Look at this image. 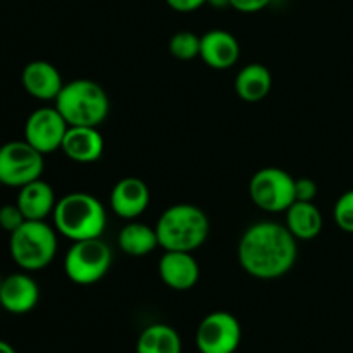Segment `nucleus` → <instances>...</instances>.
Returning <instances> with one entry per match:
<instances>
[{
  "mask_svg": "<svg viewBox=\"0 0 353 353\" xmlns=\"http://www.w3.org/2000/svg\"><path fill=\"white\" fill-rule=\"evenodd\" d=\"M54 228L71 241L102 238L107 226V210L97 196L85 192H72L55 203Z\"/></svg>",
  "mask_w": 353,
  "mask_h": 353,
  "instance_id": "obj_2",
  "label": "nucleus"
},
{
  "mask_svg": "<svg viewBox=\"0 0 353 353\" xmlns=\"http://www.w3.org/2000/svg\"><path fill=\"white\" fill-rule=\"evenodd\" d=\"M0 353H17V352L14 350L12 345H9L7 341L0 340Z\"/></svg>",
  "mask_w": 353,
  "mask_h": 353,
  "instance_id": "obj_29",
  "label": "nucleus"
},
{
  "mask_svg": "<svg viewBox=\"0 0 353 353\" xmlns=\"http://www.w3.org/2000/svg\"><path fill=\"white\" fill-rule=\"evenodd\" d=\"M169 52L178 61L200 57V37L192 31H178L169 40Z\"/></svg>",
  "mask_w": 353,
  "mask_h": 353,
  "instance_id": "obj_22",
  "label": "nucleus"
},
{
  "mask_svg": "<svg viewBox=\"0 0 353 353\" xmlns=\"http://www.w3.org/2000/svg\"><path fill=\"white\" fill-rule=\"evenodd\" d=\"M21 83L28 95L41 102H52L57 99L64 86L59 69L47 61L28 62L21 72Z\"/></svg>",
  "mask_w": 353,
  "mask_h": 353,
  "instance_id": "obj_14",
  "label": "nucleus"
},
{
  "mask_svg": "<svg viewBox=\"0 0 353 353\" xmlns=\"http://www.w3.org/2000/svg\"><path fill=\"white\" fill-rule=\"evenodd\" d=\"M103 148L105 141L97 126H69L61 150L72 162L93 164L102 157Z\"/></svg>",
  "mask_w": 353,
  "mask_h": 353,
  "instance_id": "obj_16",
  "label": "nucleus"
},
{
  "mask_svg": "<svg viewBox=\"0 0 353 353\" xmlns=\"http://www.w3.org/2000/svg\"><path fill=\"white\" fill-rule=\"evenodd\" d=\"M207 6L214 9H226V7H231V0H207Z\"/></svg>",
  "mask_w": 353,
  "mask_h": 353,
  "instance_id": "obj_28",
  "label": "nucleus"
},
{
  "mask_svg": "<svg viewBox=\"0 0 353 353\" xmlns=\"http://www.w3.org/2000/svg\"><path fill=\"white\" fill-rule=\"evenodd\" d=\"M333 219L345 233L353 234V188L340 195L333 209Z\"/></svg>",
  "mask_w": 353,
  "mask_h": 353,
  "instance_id": "obj_23",
  "label": "nucleus"
},
{
  "mask_svg": "<svg viewBox=\"0 0 353 353\" xmlns=\"http://www.w3.org/2000/svg\"><path fill=\"white\" fill-rule=\"evenodd\" d=\"M9 252L23 271H40L57 255V231L47 221H24L9 234Z\"/></svg>",
  "mask_w": 353,
  "mask_h": 353,
  "instance_id": "obj_5",
  "label": "nucleus"
},
{
  "mask_svg": "<svg viewBox=\"0 0 353 353\" xmlns=\"http://www.w3.org/2000/svg\"><path fill=\"white\" fill-rule=\"evenodd\" d=\"M43 157L26 140L7 141L0 147V183L10 188H21L40 179L45 169Z\"/></svg>",
  "mask_w": 353,
  "mask_h": 353,
  "instance_id": "obj_8",
  "label": "nucleus"
},
{
  "mask_svg": "<svg viewBox=\"0 0 353 353\" xmlns=\"http://www.w3.org/2000/svg\"><path fill=\"white\" fill-rule=\"evenodd\" d=\"M40 302L38 283L24 272H14L2 278L0 285V307L14 316L31 312Z\"/></svg>",
  "mask_w": 353,
  "mask_h": 353,
  "instance_id": "obj_11",
  "label": "nucleus"
},
{
  "mask_svg": "<svg viewBox=\"0 0 353 353\" xmlns=\"http://www.w3.org/2000/svg\"><path fill=\"white\" fill-rule=\"evenodd\" d=\"M285 226L296 240L309 241L321 234L324 226L323 214L314 202L296 200L285 212Z\"/></svg>",
  "mask_w": 353,
  "mask_h": 353,
  "instance_id": "obj_18",
  "label": "nucleus"
},
{
  "mask_svg": "<svg viewBox=\"0 0 353 353\" xmlns=\"http://www.w3.org/2000/svg\"><path fill=\"white\" fill-rule=\"evenodd\" d=\"M26 217L21 212L17 203H6L0 207V228L7 233H14L19 226H23Z\"/></svg>",
  "mask_w": 353,
  "mask_h": 353,
  "instance_id": "obj_24",
  "label": "nucleus"
},
{
  "mask_svg": "<svg viewBox=\"0 0 353 353\" xmlns=\"http://www.w3.org/2000/svg\"><path fill=\"white\" fill-rule=\"evenodd\" d=\"M54 103L69 126L99 128L110 110V100L105 90L93 79L86 78L64 83Z\"/></svg>",
  "mask_w": 353,
  "mask_h": 353,
  "instance_id": "obj_4",
  "label": "nucleus"
},
{
  "mask_svg": "<svg viewBox=\"0 0 353 353\" xmlns=\"http://www.w3.org/2000/svg\"><path fill=\"white\" fill-rule=\"evenodd\" d=\"M183 341L178 331L168 324H150L141 331L137 353H181Z\"/></svg>",
  "mask_w": 353,
  "mask_h": 353,
  "instance_id": "obj_21",
  "label": "nucleus"
},
{
  "mask_svg": "<svg viewBox=\"0 0 353 353\" xmlns=\"http://www.w3.org/2000/svg\"><path fill=\"white\" fill-rule=\"evenodd\" d=\"M0 285H2V278H0Z\"/></svg>",
  "mask_w": 353,
  "mask_h": 353,
  "instance_id": "obj_30",
  "label": "nucleus"
},
{
  "mask_svg": "<svg viewBox=\"0 0 353 353\" xmlns=\"http://www.w3.org/2000/svg\"><path fill=\"white\" fill-rule=\"evenodd\" d=\"M248 193L254 205L264 212H286L296 202L295 178L281 168H262L252 176Z\"/></svg>",
  "mask_w": 353,
  "mask_h": 353,
  "instance_id": "obj_7",
  "label": "nucleus"
},
{
  "mask_svg": "<svg viewBox=\"0 0 353 353\" xmlns=\"http://www.w3.org/2000/svg\"><path fill=\"white\" fill-rule=\"evenodd\" d=\"M16 203L26 221H47V217L54 214L57 199L54 188L40 178L21 186Z\"/></svg>",
  "mask_w": 353,
  "mask_h": 353,
  "instance_id": "obj_17",
  "label": "nucleus"
},
{
  "mask_svg": "<svg viewBox=\"0 0 353 353\" xmlns=\"http://www.w3.org/2000/svg\"><path fill=\"white\" fill-rule=\"evenodd\" d=\"M272 0H231V7L238 12L243 14H255L264 10Z\"/></svg>",
  "mask_w": 353,
  "mask_h": 353,
  "instance_id": "obj_26",
  "label": "nucleus"
},
{
  "mask_svg": "<svg viewBox=\"0 0 353 353\" xmlns=\"http://www.w3.org/2000/svg\"><path fill=\"white\" fill-rule=\"evenodd\" d=\"M195 341L200 353H234L241 341L240 321L226 310L210 312L200 321Z\"/></svg>",
  "mask_w": 353,
  "mask_h": 353,
  "instance_id": "obj_9",
  "label": "nucleus"
},
{
  "mask_svg": "<svg viewBox=\"0 0 353 353\" xmlns=\"http://www.w3.org/2000/svg\"><path fill=\"white\" fill-rule=\"evenodd\" d=\"M117 245L124 254L131 255V257H145L157 247H161L155 226L152 228L145 223H138V221H130L119 231Z\"/></svg>",
  "mask_w": 353,
  "mask_h": 353,
  "instance_id": "obj_20",
  "label": "nucleus"
},
{
  "mask_svg": "<svg viewBox=\"0 0 353 353\" xmlns=\"http://www.w3.org/2000/svg\"><path fill=\"white\" fill-rule=\"evenodd\" d=\"M150 203V190L147 183L134 176L119 179L110 192V209L117 217L134 221L147 210Z\"/></svg>",
  "mask_w": 353,
  "mask_h": 353,
  "instance_id": "obj_13",
  "label": "nucleus"
},
{
  "mask_svg": "<svg viewBox=\"0 0 353 353\" xmlns=\"http://www.w3.org/2000/svg\"><path fill=\"white\" fill-rule=\"evenodd\" d=\"M112 265V250L102 238L72 241L64 257V272L74 285L90 286L107 276Z\"/></svg>",
  "mask_w": 353,
  "mask_h": 353,
  "instance_id": "obj_6",
  "label": "nucleus"
},
{
  "mask_svg": "<svg viewBox=\"0 0 353 353\" xmlns=\"http://www.w3.org/2000/svg\"><path fill=\"white\" fill-rule=\"evenodd\" d=\"M200 59L217 71L231 69L240 59V43L226 30H210L200 37Z\"/></svg>",
  "mask_w": 353,
  "mask_h": 353,
  "instance_id": "obj_15",
  "label": "nucleus"
},
{
  "mask_svg": "<svg viewBox=\"0 0 353 353\" xmlns=\"http://www.w3.org/2000/svg\"><path fill=\"white\" fill-rule=\"evenodd\" d=\"M296 238L285 224L261 221L243 231L238 243V262L248 276L262 281L288 274L299 257Z\"/></svg>",
  "mask_w": 353,
  "mask_h": 353,
  "instance_id": "obj_1",
  "label": "nucleus"
},
{
  "mask_svg": "<svg viewBox=\"0 0 353 353\" xmlns=\"http://www.w3.org/2000/svg\"><path fill=\"white\" fill-rule=\"evenodd\" d=\"M69 124L55 107H40L28 116L24 124V140L47 155L61 150Z\"/></svg>",
  "mask_w": 353,
  "mask_h": 353,
  "instance_id": "obj_10",
  "label": "nucleus"
},
{
  "mask_svg": "<svg viewBox=\"0 0 353 353\" xmlns=\"http://www.w3.org/2000/svg\"><path fill=\"white\" fill-rule=\"evenodd\" d=\"M157 271L162 283L176 292H188L200 279V265L193 252L164 250Z\"/></svg>",
  "mask_w": 353,
  "mask_h": 353,
  "instance_id": "obj_12",
  "label": "nucleus"
},
{
  "mask_svg": "<svg viewBox=\"0 0 353 353\" xmlns=\"http://www.w3.org/2000/svg\"><path fill=\"white\" fill-rule=\"evenodd\" d=\"M165 3H168L172 10H176V12L188 14L195 12L200 7L207 6V0H165Z\"/></svg>",
  "mask_w": 353,
  "mask_h": 353,
  "instance_id": "obj_27",
  "label": "nucleus"
},
{
  "mask_svg": "<svg viewBox=\"0 0 353 353\" xmlns=\"http://www.w3.org/2000/svg\"><path fill=\"white\" fill-rule=\"evenodd\" d=\"M159 245L164 250L195 252L207 241L210 223L207 214L193 203L168 207L155 224Z\"/></svg>",
  "mask_w": 353,
  "mask_h": 353,
  "instance_id": "obj_3",
  "label": "nucleus"
},
{
  "mask_svg": "<svg viewBox=\"0 0 353 353\" xmlns=\"http://www.w3.org/2000/svg\"><path fill=\"white\" fill-rule=\"evenodd\" d=\"M272 74L264 64L252 62L241 68L234 78V90L245 102H261L271 93Z\"/></svg>",
  "mask_w": 353,
  "mask_h": 353,
  "instance_id": "obj_19",
  "label": "nucleus"
},
{
  "mask_svg": "<svg viewBox=\"0 0 353 353\" xmlns=\"http://www.w3.org/2000/svg\"><path fill=\"white\" fill-rule=\"evenodd\" d=\"M317 196V183L312 178H295V199L300 202H314Z\"/></svg>",
  "mask_w": 353,
  "mask_h": 353,
  "instance_id": "obj_25",
  "label": "nucleus"
}]
</instances>
